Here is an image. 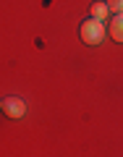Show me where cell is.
Wrapping results in <instances>:
<instances>
[{
	"instance_id": "3957f363",
	"label": "cell",
	"mask_w": 123,
	"mask_h": 157,
	"mask_svg": "<svg viewBox=\"0 0 123 157\" xmlns=\"http://www.w3.org/2000/svg\"><path fill=\"white\" fill-rule=\"evenodd\" d=\"M107 32H110V37L115 39V42H123V13H115V18L110 21Z\"/></svg>"
},
{
	"instance_id": "5b68a950",
	"label": "cell",
	"mask_w": 123,
	"mask_h": 157,
	"mask_svg": "<svg viewBox=\"0 0 123 157\" xmlns=\"http://www.w3.org/2000/svg\"><path fill=\"white\" fill-rule=\"evenodd\" d=\"M107 8L113 13H123V0H107Z\"/></svg>"
},
{
	"instance_id": "8992f818",
	"label": "cell",
	"mask_w": 123,
	"mask_h": 157,
	"mask_svg": "<svg viewBox=\"0 0 123 157\" xmlns=\"http://www.w3.org/2000/svg\"><path fill=\"white\" fill-rule=\"evenodd\" d=\"M0 110H3V100H0Z\"/></svg>"
},
{
	"instance_id": "277c9868",
	"label": "cell",
	"mask_w": 123,
	"mask_h": 157,
	"mask_svg": "<svg viewBox=\"0 0 123 157\" xmlns=\"http://www.w3.org/2000/svg\"><path fill=\"white\" fill-rule=\"evenodd\" d=\"M107 13H110L107 3H94V6H92V18H97V21H105Z\"/></svg>"
},
{
	"instance_id": "7a4b0ae2",
	"label": "cell",
	"mask_w": 123,
	"mask_h": 157,
	"mask_svg": "<svg viewBox=\"0 0 123 157\" xmlns=\"http://www.w3.org/2000/svg\"><path fill=\"white\" fill-rule=\"evenodd\" d=\"M3 113H6L8 118H13V121H18V118L26 113V105H24V100H18V97H8V100H3Z\"/></svg>"
},
{
	"instance_id": "6da1fadb",
	"label": "cell",
	"mask_w": 123,
	"mask_h": 157,
	"mask_svg": "<svg viewBox=\"0 0 123 157\" xmlns=\"http://www.w3.org/2000/svg\"><path fill=\"white\" fill-rule=\"evenodd\" d=\"M79 37H81V42H86V45H100L102 37H105V26H102V21H97V18L81 21Z\"/></svg>"
}]
</instances>
